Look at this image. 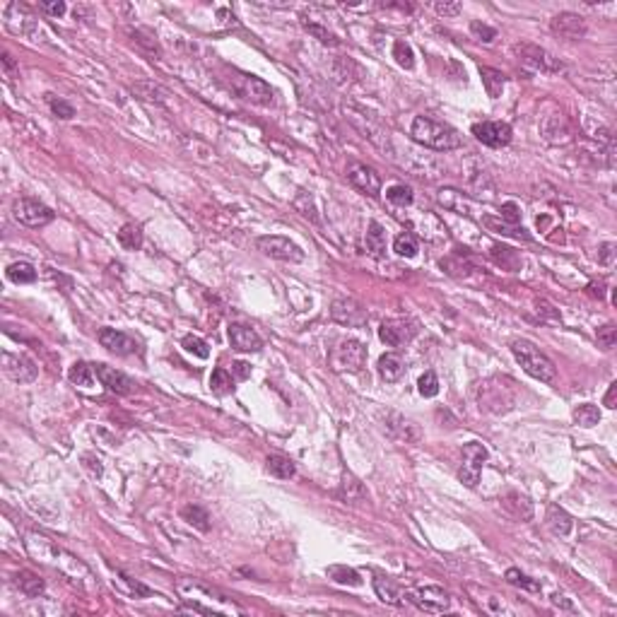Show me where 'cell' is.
<instances>
[{
    "instance_id": "6da1fadb",
    "label": "cell",
    "mask_w": 617,
    "mask_h": 617,
    "mask_svg": "<svg viewBox=\"0 0 617 617\" xmlns=\"http://www.w3.org/2000/svg\"><path fill=\"white\" fill-rule=\"evenodd\" d=\"M25 545H27V552H30L36 562L56 569V572H60L63 577L73 579V581H78V579H82V577H89V569L84 567V564L80 562L75 555L65 552L63 548H58L56 543H51V540L44 538V535L27 533Z\"/></svg>"
},
{
    "instance_id": "7a4b0ae2",
    "label": "cell",
    "mask_w": 617,
    "mask_h": 617,
    "mask_svg": "<svg viewBox=\"0 0 617 617\" xmlns=\"http://www.w3.org/2000/svg\"><path fill=\"white\" fill-rule=\"evenodd\" d=\"M410 138L422 148L436 150V152H451V150L461 148L458 130L451 128L449 124L432 119V116H415L410 126Z\"/></svg>"
},
{
    "instance_id": "3957f363",
    "label": "cell",
    "mask_w": 617,
    "mask_h": 617,
    "mask_svg": "<svg viewBox=\"0 0 617 617\" xmlns=\"http://www.w3.org/2000/svg\"><path fill=\"white\" fill-rule=\"evenodd\" d=\"M511 355L516 357L521 369L528 376H533V379L545 381V384H555L557 381V366H555V362L545 352H540L531 340H524V338L511 340Z\"/></svg>"
},
{
    "instance_id": "277c9868",
    "label": "cell",
    "mask_w": 617,
    "mask_h": 617,
    "mask_svg": "<svg viewBox=\"0 0 617 617\" xmlns=\"http://www.w3.org/2000/svg\"><path fill=\"white\" fill-rule=\"evenodd\" d=\"M366 364V347L355 338H342L331 350V366L333 371H350L360 374Z\"/></svg>"
},
{
    "instance_id": "5b68a950",
    "label": "cell",
    "mask_w": 617,
    "mask_h": 617,
    "mask_svg": "<svg viewBox=\"0 0 617 617\" xmlns=\"http://www.w3.org/2000/svg\"><path fill=\"white\" fill-rule=\"evenodd\" d=\"M513 54H516V58H519L521 63L526 65V68L533 70V73L555 75V73H562V70H564L562 60L555 58L552 54H548V51L540 49V46H535V44H526V41H521V44H513Z\"/></svg>"
},
{
    "instance_id": "8992f818",
    "label": "cell",
    "mask_w": 617,
    "mask_h": 617,
    "mask_svg": "<svg viewBox=\"0 0 617 617\" xmlns=\"http://www.w3.org/2000/svg\"><path fill=\"white\" fill-rule=\"evenodd\" d=\"M12 218H15L20 224H25V227L39 229V227H46L49 222H54L56 215L49 205L25 196V198H17V200L12 202Z\"/></svg>"
},
{
    "instance_id": "52a82bcc",
    "label": "cell",
    "mask_w": 617,
    "mask_h": 617,
    "mask_svg": "<svg viewBox=\"0 0 617 617\" xmlns=\"http://www.w3.org/2000/svg\"><path fill=\"white\" fill-rule=\"evenodd\" d=\"M405 603H412L425 612H446L451 605V596L441 586H415L405 588Z\"/></svg>"
},
{
    "instance_id": "ba28073f",
    "label": "cell",
    "mask_w": 617,
    "mask_h": 617,
    "mask_svg": "<svg viewBox=\"0 0 617 617\" xmlns=\"http://www.w3.org/2000/svg\"><path fill=\"white\" fill-rule=\"evenodd\" d=\"M256 248L268 258H275V261H285V263H299L304 261V251L296 246L294 242H290L287 237H258L256 239Z\"/></svg>"
},
{
    "instance_id": "9c48e42d",
    "label": "cell",
    "mask_w": 617,
    "mask_h": 617,
    "mask_svg": "<svg viewBox=\"0 0 617 617\" xmlns=\"http://www.w3.org/2000/svg\"><path fill=\"white\" fill-rule=\"evenodd\" d=\"M485 461H487V449L482 444L470 441V444L463 446V463L458 468V480L465 487H478Z\"/></svg>"
},
{
    "instance_id": "30bf717a",
    "label": "cell",
    "mask_w": 617,
    "mask_h": 617,
    "mask_svg": "<svg viewBox=\"0 0 617 617\" xmlns=\"http://www.w3.org/2000/svg\"><path fill=\"white\" fill-rule=\"evenodd\" d=\"M347 181L352 183V188H357L360 193L369 198H379L381 193V176L374 167L364 162H350L347 164Z\"/></svg>"
},
{
    "instance_id": "8fae6325",
    "label": "cell",
    "mask_w": 617,
    "mask_h": 617,
    "mask_svg": "<svg viewBox=\"0 0 617 617\" xmlns=\"http://www.w3.org/2000/svg\"><path fill=\"white\" fill-rule=\"evenodd\" d=\"M417 333V323L410 318H386L379 326V338L381 342H386L388 347H400L408 345Z\"/></svg>"
},
{
    "instance_id": "7c38bea8",
    "label": "cell",
    "mask_w": 617,
    "mask_h": 617,
    "mask_svg": "<svg viewBox=\"0 0 617 617\" xmlns=\"http://www.w3.org/2000/svg\"><path fill=\"white\" fill-rule=\"evenodd\" d=\"M470 130H473L475 138H478L482 145H487V148H507L513 138L511 126L504 124V121H480V124H475Z\"/></svg>"
},
{
    "instance_id": "4fadbf2b",
    "label": "cell",
    "mask_w": 617,
    "mask_h": 617,
    "mask_svg": "<svg viewBox=\"0 0 617 617\" xmlns=\"http://www.w3.org/2000/svg\"><path fill=\"white\" fill-rule=\"evenodd\" d=\"M331 318L340 326L347 328H362L366 323V309L357 304L355 299H336L331 304Z\"/></svg>"
},
{
    "instance_id": "5bb4252c",
    "label": "cell",
    "mask_w": 617,
    "mask_h": 617,
    "mask_svg": "<svg viewBox=\"0 0 617 617\" xmlns=\"http://www.w3.org/2000/svg\"><path fill=\"white\" fill-rule=\"evenodd\" d=\"M3 369L17 384H32L39 374V366L34 360H30L27 355H10V352L3 355Z\"/></svg>"
},
{
    "instance_id": "9a60e30c",
    "label": "cell",
    "mask_w": 617,
    "mask_h": 617,
    "mask_svg": "<svg viewBox=\"0 0 617 617\" xmlns=\"http://www.w3.org/2000/svg\"><path fill=\"white\" fill-rule=\"evenodd\" d=\"M94 366V374L97 379L102 381V386L111 391L116 395H130L135 391V381L130 376H126L124 371H119L116 366L109 364H92Z\"/></svg>"
},
{
    "instance_id": "2e32d148",
    "label": "cell",
    "mask_w": 617,
    "mask_h": 617,
    "mask_svg": "<svg viewBox=\"0 0 617 617\" xmlns=\"http://www.w3.org/2000/svg\"><path fill=\"white\" fill-rule=\"evenodd\" d=\"M550 30L557 36H562V39L579 41L586 36V22L577 12H559V15H555L550 20Z\"/></svg>"
},
{
    "instance_id": "e0dca14e",
    "label": "cell",
    "mask_w": 617,
    "mask_h": 617,
    "mask_svg": "<svg viewBox=\"0 0 617 617\" xmlns=\"http://www.w3.org/2000/svg\"><path fill=\"white\" fill-rule=\"evenodd\" d=\"M239 94H242L244 99H248L251 104H258V106H270L272 97H275V92H272L270 84L263 82V80L256 78V75H242Z\"/></svg>"
},
{
    "instance_id": "ac0fdd59",
    "label": "cell",
    "mask_w": 617,
    "mask_h": 617,
    "mask_svg": "<svg viewBox=\"0 0 617 617\" xmlns=\"http://www.w3.org/2000/svg\"><path fill=\"white\" fill-rule=\"evenodd\" d=\"M345 114H347V119H350L352 124H355L357 128L362 130V135H364V138H369L371 143L376 145V148H381V150H386V148H388V133H386V130L381 128V126L376 124L374 119H369V116H364L360 109H355V106H350V109H345Z\"/></svg>"
},
{
    "instance_id": "d6986e66",
    "label": "cell",
    "mask_w": 617,
    "mask_h": 617,
    "mask_svg": "<svg viewBox=\"0 0 617 617\" xmlns=\"http://www.w3.org/2000/svg\"><path fill=\"white\" fill-rule=\"evenodd\" d=\"M97 338L102 342V347H106L114 355H133V352H138V342L128 333L116 331V328H102L97 333Z\"/></svg>"
},
{
    "instance_id": "ffe728a7",
    "label": "cell",
    "mask_w": 617,
    "mask_h": 617,
    "mask_svg": "<svg viewBox=\"0 0 617 617\" xmlns=\"http://www.w3.org/2000/svg\"><path fill=\"white\" fill-rule=\"evenodd\" d=\"M229 342H232L234 350L239 352H261L263 350V340L251 326L246 323H232L229 326Z\"/></svg>"
},
{
    "instance_id": "44dd1931",
    "label": "cell",
    "mask_w": 617,
    "mask_h": 617,
    "mask_svg": "<svg viewBox=\"0 0 617 617\" xmlns=\"http://www.w3.org/2000/svg\"><path fill=\"white\" fill-rule=\"evenodd\" d=\"M374 591H376V596H379L384 603H388V605H405V591L393 581V579L376 574L374 577Z\"/></svg>"
},
{
    "instance_id": "7402d4cb",
    "label": "cell",
    "mask_w": 617,
    "mask_h": 617,
    "mask_svg": "<svg viewBox=\"0 0 617 617\" xmlns=\"http://www.w3.org/2000/svg\"><path fill=\"white\" fill-rule=\"evenodd\" d=\"M376 369H379L381 379L388 381V384H393V381H398L400 376L405 374V360L398 355V352H386V355L379 357Z\"/></svg>"
},
{
    "instance_id": "603a6c76",
    "label": "cell",
    "mask_w": 617,
    "mask_h": 617,
    "mask_svg": "<svg viewBox=\"0 0 617 617\" xmlns=\"http://www.w3.org/2000/svg\"><path fill=\"white\" fill-rule=\"evenodd\" d=\"M548 526H550V531H552L555 535H562V538H567V535L572 533V528H574V521H572V516H569V513L564 511L562 507H557V504H550V507H548Z\"/></svg>"
},
{
    "instance_id": "cb8c5ba5",
    "label": "cell",
    "mask_w": 617,
    "mask_h": 617,
    "mask_svg": "<svg viewBox=\"0 0 617 617\" xmlns=\"http://www.w3.org/2000/svg\"><path fill=\"white\" fill-rule=\"evenodd\" d=\"M15 586L20 588L27 598H39L41 593H44L46 583H44V579H41L39 574L30 572V569H22V572L15 574Z\"/></svg>"
},
{
    "instance_id": "d4e9b609",
    "label": "cell",
    "mask_w": 617,
    "mask_h": 617,
    "mask_svg": "<svg viewBox=\"0 0 617 617\" xmlns=\"http://www.w3.org/2000/svg\"><path fill=\"white\" fill-rule=\"evenodd\" d=\"M364 246L366 253L371 258H384L386 256V232L379 222H369L366 227V237H364Z\"/></svg>"
},
{
    "instance_id": "484cf974",
    "label": "cell",
    "mask_w": 617,
    "mask_h": 617,
    "mask_svg": "<svg viewBox=\"0 0 617 617\" xmlns=\"http://www.w3.org/2000/svg\"><path fill=\"white\" fill-rule=\"evenodd\" d=\"M181 519L186 521L188 526H193L196 531H200V533H208L210 531V513L202 507H198V504H186V507H181Z\"/></svg>"
},
{
    "instance_id": "4316f807",
    "label": "cell",
    "mask_w": 617,
    "mask_h": 617,
    "mask_svg": "<svg viewBox=\"0 0 617 617\" xmlns=\"http://www.w3.org/2000/svg\"><path fill=\"white\" fill-rule=\"evenodd\" d=\"M328 579L336 583H340V586H362V574L357 572V569L347 567V564H331V567L326 569Z\"/></svg>"
},
{
    "instance_id": "83f0119b",
    "label": "cell",
    "mask_w": 617,
    "mask_h": 617,
    "mask_svg": "<svg viewBox=\"0 0 617 617\" xmlns=\"http://www.w3.org/2000/svg\"><path fill=\"white\" fill-rule=\"evenodd\" d=\"M439 202L444 205L446 210L456 215H470V202L463 193L454 191V188H441L439 191Z\"/></svg>"
},
{
    "instance_id": "f1b7e54d",
    "label": "cell",
    "mask_w": 617,
    "mask_h": 617,
    "mask_svg": "<svg viewBox=\"0 0 617 617\" xmlns=\"http://www.w3.org/2000/svg\"><path fill=\"white\" fill-rule=\"evenodd\" d=\"M266 468H268V473L275 475L277 480H290V478H294V473H296V465L292 463V458H287V456H282V454L268 456Z\"/></svg>"
},
{
    "instance_id": "f546056e",
    "label": "cell",
    "mask_w": 617,
    "mask_h": 617,
    "mask_svg": "<svg viewBox=\"0 0 617 617\" xmlns=\"http://www.w3.org/2000/svg\"><path fill=\"white\" fill-rule=\"evenodd\" d=\"M338 497H340L345 504H357V502H364L366 492H364V487H362L360 480L352 478V475H345L340 489H338Z\"/></svg>"
},
{
    "instance_id": "4dcf8cb0",
    "label": "cell",
    "mask_w": 617,
    "mask_h": 617,
    "mask_svg": "<svg viewBox=\"0 0 617 617\" xmlns=\"http://www.w3.org/2000/svg\"><path fill=\"white\" fill-rule=\"evenodd\" d=\"M5 275H8V280L15 282V285H30V282L36 280V268L27 261H17V263H12V266H8Z\"/></svg>"
},
{
    "instance_id": "1f68e13d",
    "label": "cell",
    "mask_w": 617,
    "mask_h": 617,
    "mask_svg": "<svg viewBox=\"0 0 617 617\" xmlns=\"http://www.w3.org/2000/svg\"><path fill=\"white\" fill-rule=\"evenodd\" d=\"M480 78H482L485 92H487L489 99H497L504 89V75L494 68H487V65H480Z\"/></svg>"
},
{
    "instance_id": "d6a6232c",
    "label": "cell",
    "mask_w": 617,
    "mask_h": 617,
    "mask_svg": "<svg viewBox=\"0 0 617 617\" xmlns=\"http://www.w3.org/2000/svg\"><path fill=\"white\" fill-rule=\"evenodd\" d=\"M572 417H574V425L579 427H596L601 422V410L593 403H581L574 408Z\"/></svg>"
},
{
    "instance_id": "836d02e7",
    "label": "cell",
    "mask_w": 617,
    "mask_h": 617,
    "mask_svg": "<svg viewBox=\"0 0 617 617\" xmlns=\"http://www.w3.org/2000/svg\"><path fill=\"white\" fill-rule=\"evenodd\" d=\"M119 244L124 248H128V251H138L143 246V229H140V224L135 222L124 224L119 232Z\"/></svg>"
},
{
    "instance_id": "e575fe53",
    "label": "cell",
    "mask_w": 617,
    "mask_h": 617,
    "mask_svg": "<svg viewBox=\"0 0 617 617\" xmlns=\"http://www.w3.org/2000/svg\"><path fill=\"white\" fill-rule=\"evenodd\" d=\"M94 366H89V364H84V362H75L73 366H70V371H68V379H70V384H75V386H82V388H92L94 386Z\"/></svg>"
},
{
    "instance_id": "d590c367",
    "label": "cell",
    "mask_w": 617,
    "mask_h": 617,
    "mask_svg": "<svg viewBox=\"0 0 617 617\" xmlns=\"http://www.w3.org/2000/svg\"><path fill=\"white\" fill-rule=\"evenodd\" d=\"M393 251L403 258H415L417 251H420V242L412 232H400L393 242Z\"/></svg>"
},
{
    "instance_id": "8d00e7d4",
    "label": "cell",
    "mask_w": 617,
    "mask_h": 617,
    "mask_svg": "<svg viewBox=\"0 0 617 617\" xmlns=\"http://www.w3.org/2000/svg\"><path fill=\"white\" fill-rule=\"evenodd\" d=\"M210 388L218 395H229L234 391V379L224 366H215L213 374H210Z\"/></svg>"
},
{
    "instance_id": "74e56055",
    "label": "cell",
    "mask_w": 617,
    "mask_h": 617,
    "mask_svg": "<svg viewBox=\"0 0 617 617\" xmlns=\"http://www.w3.org/2000/svg\"><path fill=\"white\" fill-rule=\"evenodd\" d=\"M504 507H507V511H511L516 519H531V516H533V507H531L528 499L521 497V494H507V497H504Z\"/></svg>"
},
{
    "instance_id": "f35d334b",
    "label": "cell",
    "mask_w": 617,
    "mask_h": 617,
    "mask_svg": "<svg viewBox=\"0 0 617 617\" xmlns=\"http://www.w3.org/2000/svg\"><path fill=\"white\" fill-rule=\"evenodd\" d=\"M393 58H395V63H398L400 68H405V70L415 68V54H412V46H410L408 41H403V39L395 41L393 44Z\"/></svg>"
},
{
    "instance_id": "ab89813d",
    "label": "cell",
    "mask_w": 617,
    "mask_h": 617,
    "mask_svg": "<svg viewBox=\"0 0 617 617\" xmlns=\"http://www.w3.org/2000/svg\"><path fill=\"white\" fill-rule=\"evenodd\" d=\"M507 581L511 583V586L524 588V591H531V593H538L540 591V583L535 581V579L526 577L521 569H507Z\"/></svg>"
},
{
    "instance_id": "60d3db41",
    "label": "cell",
    "mask_w": 617,
    "mask_h": 617,
    "mask_svg": "<svg viewBox=\"0 0 617 617\" xmlns=\"http://www.w3.org/2000/svg\"><path fill=\"white\" fill-rule=\"evenodd\" d=\"M386 198H388L393 205H398V208H408V205H412V188L410 186H403V183H395V186H391L388 191H386Z\"/></svg>"
},
{
    "instance_id": "b9f144b4",
    "label": "cell",
    "mask_w": 617,
    "mask_h": 617,
    "mask_svg": "<svg viewBox=\"0 0 617 617\" xmlns=\"http://www.w3.org/2000/svg\"><path fill=\"white\" fill-rule=\"evenodd\" d=\"M181 347L188 352V355L200 357V360H208V357H210V347H208V342L202 340V338H198V336H186V338H183V340H181Z\"/></svg>"
},
{
    "instance_id": "7bdbcfd3",
    "label": "cell",
    "mask_w": 617,
    "mask_h": 617,
    "mask_svg": "<svg viewBox=\"0 0 617 617\" xmlns=\"http://www.w3.org/2000/svg\"><path fill=\"white\" fill-rule=\"evenodd\" d=\"M294 208L299 210L304 218L312 220V222H321V220H318V215H316V205H314V198L309 196V193L301 191L299 196L294 198Z\"/></svg>"
},
{
    "instance_id": "ee69618b",
    "label": "cell",
    "mask_w": 617,
    "mask_h": 617,
    "mask_svg": "<svg viewBox=\"0 0 617 617\" xmlns=\"http://www.w3.org/2000/svg\"><path fill=\"white\" fill-rule=\"evenodd\" d=\"M130 36H133L135 44H138L140 49L148 51L150 56H159V54H162V51H159L157 39H154L152 34H148V32H143V30H130Z\"/></svg>"
},
{
    "instance_id": "f6af8a7d",
    "label": "cell",
    "mask_w": 617,
    "mask_h": 617,
    "mask_svg": "<svg viewBox=\"0 0 617 617\" xmlns=\"http://www.w3.org/2000/svg\"><path fill=\"white\" fill-rule=\"evenodd\" d=\"M417 391H420V395H425V398H434V395L439 393V379H436L434 371H425V374L420 376Z\"/></svg>"
},
{
    "instance_id": "bcb514c9",
    "label": "cell",
    "mask_w": 617,
    "mask_h": 617,
    "mask_svg": "<svg viewBox=\"0 0 617 617\" xmlns=\"http://www.w3.org/2000/svg\"><path fill=\"white\" fill-rule=\"evenodd\" d=\"M492 258L499 263V266L509 268V270H513V268H519V256L511 251V248L507 246H492Z\"/></svg>"
},
{
    "instance_id": "7dc6e473",
    "label": "cell",
    "mask_w": 617,
    "mask_h": 617,
    "mask_svg": "<svg viewBox=\"0 0 617 617\" xmlns=\"http://www.w3.org/2000/svg\"><path fill=\"white\" fill-rule=\"evenodd\" d=\"M46 102H49V106H51V111H54L56 116H58V119H73L75 116V109H73V104H68V102H63V99H58L56 97V94H46Z\"/></svg>"
},
{
    "instance_id": "c3c4849f",
    "label": "cell",
    "mask_w": 617,
    "mask_h": 617,
    "mask_svg": "<svg viewBox=\"0 0 617 617\" xmlns=\"http://www.w3.org/2000/svg\"><path fill=\"white\" fill-rule=\"evenodd\" d=\"M499 218H502L504 224H509V227H516V224L521 222V208H519V202H504L502 208H499Z\"/></svg>"
},
{
    "instance_id": "681fc988",
    "label": "cell",
    "mask_w": 617,
    "mask_h": 617,
    "mask_svg": "<svg viewBox=\"0 0 617 617\" xmlns=\"http://www.w3.org/2000/svg\"><path fill=\"white\" fill-rule=\"evenodd\" d=\"M470 34H473L478 41H485V44H492V41L497 39V30L485 25V22H480V20L470 22Z\"/></svg>"
},
{
    "instance_id": "f907efd6",
    "label": "cell",
    "mask_w": 617,
    "mask_h": 617,
    "mask_svg": "<svg viewBox=\"0 0 617 617\" xmlns=\"http://www.w3.org/2000/svg\"><path fill=\"white\" fill-rule=\"evenodd\" d=\"M598 347H601V350H612V347H615V342H617V328H615V323H605V326L603 328H598Z\"/></svg>"
},
{
    "instance_id": "816d5d0a",
    "label": "cell",
    "mask_w": 617,
    "mask_h": 617,
    "mask_svg": "<svg viewBox=\"0 0 617 617\" xmlns=\"http://www.w3.org/2000/svg\"><path fill=\"white\" fill-rule=\"evenodd\" d=\"M116 574H119V579L126 583V591H128V596H130V598H148V596H152V591H150L148 586H143V583H140V581L130 579L128 574H124V572H116Z\"/></svg>"
},
{
    "instance_id": "f5cc1de1",
    "label": "cell",
    "mask_w": 617,
    "mask_h": 617,
    "mask_svg": "<svg viewBox=\"0 0 617 617\" xmlns=\"http://www.w3.org/2000/svg\"><path fill=\"white\" fill-rule=\"evenodd\" d=\"M306 32H309V34H314V36H316V39L321 41V44L338 46V39H336V36H333L328 30H323V27H318V25H309V22H306Z\"/></svg>"
},
{
    "instance_id": "db71d44e",
    "label": "cell",
    "mask_w": 617,
    "mask_h": 617,
    "mask_svg": "<svg viewBox=\"0 0 617 617\" xmlns=\"http://www.w3.org/2000/svg\"><path fill=\"white\" fill-rule=\"evenodd\" d=\"M434 10H436V15H444V17H456V15H461V10H463V5H461V3H441V0H436L434 3Z\"/></svg>"
},
{
    "instance_id": "11a10c76",
    "label": "cell",
    "mask_w": 617,
    "mask_h": 617,
    "mask_svg": "<svg viewBox=\"0 0 617 617\" xmlns=\"http://www.w3.org/2000/svg\"><path fill=\"white\" fill-rule=\"evenodd\" d=\"M598 263L605 268L615 266V244H603V246L598 248Z\"/></svg>"
},
{
    "instance_id": "9f6ffc18",
    "label": "cell",
    "mask_w": 617,
    "mask_h": 617,
    "mask_svg": "<svg viewBox=\"0 0 617 617\" xmlns=\"http://www.w3.org/2000/svg\"><path fill=\"white\" fill-rule=\"evenodd\" d=\"M39 8H41V10H44V12H49V15H54V17L65 15V10H68L63 0H54V3H41Z\"/></svg>"
},
{
    "instance_id": "6f0895ef",
    "label": "cell",
    "mask_w": 617,
    "mask_h": 617,
    "mask_svg": "<svg viewBox=\"0 0 617 617\" xmlns=\"http://www.w3.org/2000/svg\"><path fill=\"white\" fill-rule=\"evenodd\" d=\"M603 405L605 408H617V384H610V388H607L605 398H603Z\"/></svg>"
},
{
    "instance_id": "680465c9",
    "label": "cell",
    "mask_w": 617,
    "mask_h": 617,
    "mask_svg": "<svg viewBox=\"0 0 617 617\" xmlns=\"http://www.w3.org/2000/svg\"><path fill=\"white\" fill-rule=\"evenodd\" d=\"M232 371L237 374V379H248V376H251V366H248L246 362H234Z\"/></svg>"
},
{
    "instance_id": "91938a15",
    "label": "cell",
    "mask_w": 617,
    "mask_h": 617,
    "mask_svg": "<svg viewBox=\"0 0 617 617\" xmlns=\"http://www.w3.org/2000/svg\"><path fill=\"white\" fill-rule=\"evenodd\" d=\"M588 294H593V296H598V299H603V296H605V282H588Z\"/></svg>"
},
{
    "instance_id": "94428289",
    "label": "cell",
    "mask_w": 617,
    "mask_h": 617,
    "mask_svg": "<svg viewBox=\"0 0 617 617\" xmlns=\"http://www.w3.org/2000/svg\"><path fill=\"white\" fill-rule=\"evenodd\" d=\"M552 605L564 607V610H574V605H572V603H569L564 596H552Z\"/></svg>"
},
{
    "instance_id": "6125c7cd",
    "label": "cell",
    "mask_w": 617,
    "mask_h": 617,
    "mask_svg": "<svg viewBox=\"0 0 617 617\" xmlns=\"http://www.w3.org/2000/svg\"><path fill=\"white\" fill-rule=\"evenodd\" d=\"M3 65H5L8 73H12V70H15V60H12L10 54H3Z\"/></svg>"
}]
</instances>
